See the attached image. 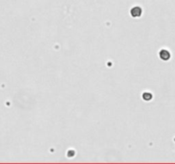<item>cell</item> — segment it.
<instances>
[{
  "label": "cell",
  "instance_id": "obj_1",
  "mask_svg": "<svg viewBox=\"0 0 175 164\" xmlns=\"http://www.w3.org/2000/svg\"><path fill=\"white\" fill-rule=\"evenodd\" d=\"M161 55V58H162V60H165V61H167V60H168L169 58H170V53H169L168 51H166V50H163V51H161V53H160Z\"/></svg>",
  "mask_w": 175,
  "mask_h": 164
}]
</instances>
